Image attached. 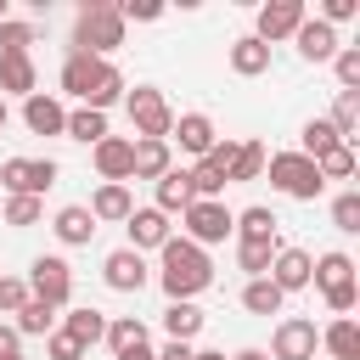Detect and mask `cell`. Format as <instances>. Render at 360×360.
<instances>
[{"label": "cell", "mask_w": 360, "mask_h": 360, "mask_svg": "<svg viewBox=\"0 0 360 360\" xmlns=\"http://www.w3.org/2000/svg\"><path fill=\"white\" fill-rule=\"evenodd\" d=\"M158 287L169 292V304H191L197 292L214 287L208 253H202L197 242H186V236H169V242L158 248Z\"/></svg>", "instance_id": "1"}, {"label": "cell", "mask_w": 360, "mask_h": 360, "mask_svg": "<svg viewBox=\"0 0 360 360\" xmlns=\"http://www.w3.org/2000/svg\"><path fill=\"white\" fill-rule=\"evenodd\" d=\"M62 90L79 101V107H90V112H107L112 101H124V73L112 68V62H101V56H84V51H68V62H62Z\"/></svg>", "instance_id": "2"}, {"label": "cell", "mask_w": 360, "mask_h": 360, "mask_svg": "<svg viewBox=\"0 0 360 360\" xmlns=\"http://www.w3.org/2000/svg\"><path fill=\"white\" fill-rule=\"evenodd\" d=\"M124 17H118V6H107V0H90L79 17H73V51H84V56H112L118 45H124Z\"/></svg>", "instance_id": "3"}, {"label": "cell", "mask_w": 360, "mask_h": 360, "mask_svg": "<svg viewBox=\"0 0 360 360\" xmlns=\"http://www.w3.org/2000/svg\"><path fill=\"white\" fill-rule=\"evenodd\" d=\"M264 174H270V186H276L281 197H292V202H315V197L326 191L321 169H315L304 152H270V158H264Z\"/></svg>", "instance_id": "4"}, {"label": "cell", "mask_w": 360, "mask_h": 360, "mask_svg": "<svg viewBox=\"0 0 360 360\" xmlns=\"http://www.w3.org/2000/svg\"><path fill=\"white\" fill-rule=\"evenodd\" d=\"M124 112L135 124V141H169V129H174V107L163 101L158 84H135L124 96Z\"/></svg>", "instance_id": "5"}, {"label": "cell", "mask_w": 360, "mask_h": 360, "mask_svg": "<svg viewBox=\"0 0 360 360\" xmlns=\"http://www.w3.org/2000/svg\"><path fill=\"white\" fill-rule=\"evenodd\" d=\"M309 281L321 287V298H326L338 315H349V309L360 304V287H354V259H349V253H321V259H315V270H309Z\"/></svg>", "instance_id": "6"}, {"label": "cell", "mask_w": 360, "mask_h": 360, "mask_svg": "<svg viewBox=\"0 0 360 360\" xmlns=\"http://www.w3.org/2000/svg\"><path fill=\"white\" fill-rule=\"evenodd\" d=\"M56 158H6L0 163V186L11 191V197H45L51 186H56Z\"/></svg>", "instance_id": "7"}, {"label": "cell", "mask_w": 360, "mask_h": 360, "mask_svg": "<svg viewBox=\"0 0 360 360\" xmlns=\"http://www.w3.org/2000/svg\"><path fill=\"white\" fill-rule=\"evenodd\" d=\"M180 219H186V242H197L202 253H208L214 242H225V236H231V225H236V214H231L219 197H197Z\"/></svg>", "instance_id": "8"}, {"label": "cell", "mask_w": 360, "mask_h": 360, "mask_svg": "<svg viewBox=\"0 0 360 360\" xmlns=\"http://www.w3.org/2000/svg\"><path fill=\"white\" fill-rule=\"evenodd\" d=\"M28 298H39V304H51V309H62V304L73 298V270H68L62 253H39V259L28 264Z\"/></svg>", "instance_id": "9"}, {"label": "cell", "mask_w": 360, "mask_h": 360, "mask_svg": "<svg viewBox=\"0 0 360 360\" xmlns=\"http://www.w3.org/2000/svg\"><path fill=\"white\" fill-rule=\"evenodd\" d=\"M315 349H321V332H315V321H304V315H281L276 321V338H270V360H315Z\"/></svg>", "instance_id": "10"}, {"label": "cell", "mask_w": 360, "mask_h": 360, "mask_svg": "<svg viewBox=\"0 0 360 360\" xmlns=\"http://www.w3.org/2000/svg\"><path fill=\"white\" fill-rule=\"evenodd\" d=\"M304 17H309V11H304V0H264V6H259V17H253V39H264V45L292 39Z\"/></svg>", "instance_id": "11"}, {"label": "cell", "mask_w": 360, "mask_h": 360, "mask_svg": "<svg viewBox=\"0 0 360 360\" xmlns=\"http://www.w3.org/2000/svg\"><path fill=\"white\" fill-rule=\"evenodd\" d=\"M231 158H236V141H231V135L214 141V146L197 158V169H191V191H197V197H219V191L231 186V180H225V174H231Z\"/></svg>", "instance_id": "12"}, {"label": "cell", "mask_w": 360, "mask_h": 360, "mask_svg": "<svg viewBox=\"0 0 360 360\" xmlns=\"http://www.w3.org/2000/svg\"><path fill=\"white\" fill-rule=\"evenodd\" d=\"M101 281H107L112 292H141V287L152 281L146 253H135V248H112V253L101 259Z\"/></svg>", "instance_id": "13"}, {"label": "cell", "mask_w": 360, "mask_h": 360, "mask_svg": "<svg viewBox=\"0 0 360 360\" xmlns=\"http://www.w3.org/2000/svg\"><path fill=\"white\" fill-rule=\"evenodd\" d=\"M90 158H96V174H101V186H129L135 141H124V135H107V141H96V146H90Z\"/></svg>", "instance_id": "14"}, {"label": "cell", "mask_w": 360, "mask_h": 360, "mask_svg": "<svg viewBox=\"0 0 360 360\" xmlns=\"http://www.w3.org/2000/svg\"><path fill=\"white\" fill-rule=\"evenodd\" d=\"M309 270H315V259L304 253V248H276V259H270V281L281 287V292H304L309 287Z\"/></svg>", "instance_id": "15"}, {"label": "cell", "mask_w": 360, "mask_h": 360, "mask_svg": "<svg viewBox=\"0 0 360 360\" xmlns=\"http://www.w3.org/2000/svg\"><path fill=\"white\" fill-rule=\"evenodd\" d=\"M124 231H129V248L135 253H146V248H163L174 231H169V214H158V208H135L129 219H124Z\"/></svg>", "instance_id": "16"}, {"label": "cell", "mask_w": 360, "mask_h": 360, "mask_svg": "<svg viewBox=\"0 0 360 360\" xmlns=\"http://www.w3.org/2000/svg\"><path fill=\"white\" fill-rule=\"evenodd\" d=\"M292 39H298V56L304 62H332L338 56V28H326L321 17H304Z\"/></svg>", "instance_id": "17"}, {"label": "cell", "mask_w": 360, "mask_h": 360, "mask_svg": "<svg viewBox=\"0 0 360 360\" xmlns=\"http://www.w3.org/2000/svg\"><path fill=\"white\" fill-rule=\"evenodd\" d=\"M22 124H28L34 135H62V129H68V107H62L56 96H39V90H34V96L22 101Z\"/></svg>", "instance_id": "18"}, {"label": "cell", "mask_w": 360, "mask_h": 360, "mask_svg": "<svg viewBox=\"0 0 360 360\" xmlns=\"http://www.w3.org/2000/svg\"><path fill=\"white\" fill-rule=\"evenodd\" d=\"M51 231H56V242H62V248H90L96 219H90V208H84V202H68V208H56Z\"/></svg>", "instance_id": "19"}, {"label": "cell", "mask_w": 360, "mask_h": 360, "mask_svg": "<svg viewBox=\"0 0 360 360\" xmlns=\"http://www.w3.org/2000/svg\"><path fill=\"white\" fill-rule=\"evenodd\" d=\"M169 135H180V152H191V158H202V152L219 141V129H214V118H208V112H180Z\"/></svg>", "instance_id": "20"}, {"label": "cell", "mask_w": 360, "mask_h": 360, "mask_svg": "<svg viewBox=\"0 0 360 360\" xmlns=\"http://www.w3.org/2000/svg\"><path fill=\"white\" fill-rule=\"evenodd\" d=\"M152 186H158V202H152L158 214H186V208L197 202V191H191V169H169V174L152 180Z\"/></svg>", "instance_id": "21"}, {"label": "cell", "mask_w": 360, "mask_h": 360, "mask_svg": "<svg viewBox=\"0 0 360 360\" xmlns=\"http://www.w3.org/2000/svg\"><path fill=\"white\" fill-rule=\"evenodd\" d=\"M34 79L39 73H34V56L28 51H6L0 56V96H22L28 101L34 96Z\"/></svg>", "instance_id": "22"}, {"label": "cell", "mask_w": 360, "mask_h": 360, "mask_svg": "<svg viewBox=\"0 0 360 360\" xmlns=\"http://www.w3.org/2000/svg\"><path fill=\"white\" fill-rule=\"evenodd\" d=\"M135 214V197H129V186H96V197H90V219L101 225H124Z\"/></svg>", "instance_id": "23"}, {"label": "cell", "mask_w": 360, "mask_h": 360, "mask_svg": "<svg viewBox=\"0 0 360 360\" xmlns=\"http://www.w3.org/2000/svg\"><path fill=\"white\" fill-rule=\"evenodd\" d=\"M231 73H242V79L270 73V45H264V39H253V34L231 39Z\"/></svg>", "instance_id": "24"}, {"label": "cell", "mask_w": 360, "mask_h": 360, "mask_svg": "<svg viewBox=\"0 0 360 360\" xmlns=\"http://www.w3.org/2000/svg\"><path fill=\"white\" fill-rule=\"evenodd\" d=\"M169 169H174V158H169V141H135L129 180H163Z\"/></svg>", "instance_id": "25"}, {"label": "cell", "mask_w": 360, "mask_h": 360, "mask_svg": "<svg viewBox=\"0 0 360 360\" xmlns=\"http://www.w3.org/2000/svg\"><path fill=\"white\" fill-rule=\"evenodd\" d=\"M276 225H281V219H276L264 202H253V208H242V214H236L231 236H236V242H276Z\"/></svg>", "instance_id": "26"}, {"label": "cell", "mask_w": 360, "mask_h": 360, "mask_svg": "<svg viewBox=\"0 0 360 360\" xmlns=\"http://www.w3.org/2000/svg\"><path fill=\"white\" fill-rule=\"evenodd\" d=\"M62 332H68L73 343H84V349H90V343H101V338H107V315H101V309H90V304H79V309H68V315H62Z\"/></svg>", "instance_id": "27"}, {"label": "cell", "mask_w": 360, "mask_h": 360, "mask_svg": "<svg viewBox=\"0 0 360 360\" xmlns=\"http://www.w3.org/2000/svg\"><path fill=\"white\" fill-rule=\"evenodd\" d=\"M281 304H287V292H281L270 276H253V281L242 287V309H248V315H281Z\"/></svg>", "instance_id": "28"}, {"label": "cell", "mask_w": 360, "mask_h": 360, "mask_svg": "<svg viewBox=\"0 0 360 360\" xmlns=\"http://www.w3.org/2000/svg\"><path fill=\"white\" fill-rule=\"evenodd\" d=\"M202 321H208V315H202L197 304H169V309H163V332H169V343H191V338L202 332Z\"/></svg>", "instance_id": "29"}, {"label": "cell", "mask_w": 360, "mask_h": 360, "mask_svg": "<svg viewBox=\"0 0 360 360\" xmlns=\"http://www.w3.org/2000/svg\"><path fill=\"white\" fill-rule=\"evenodd\" d=\"M321 349H332V360H360V326L349 315H338L326 332H321Z\"/></svg>", "instance_id": "30"}, {"label": "cell", "mask_w": 360, "mask_h": 360, "mask_svg": "<svg viewBox=\"0 0 360 360\" xmlns=\"http://www.w3.org/2000/svg\"><path fill=\"white\" fill-rule=\"evenodd\" d=\"M332 129H338V141H349L354 146V135H360V90H338V101H332V118H326Z\"/></svg>", "instance_id": "31"}, {"label": "cell", "mask_w": 360, "mask_h": 360, "mask_svg": "<svg viewBox=\"0 0 360 360\" xmlns=\"http://www.w3.org/2000/svg\"><path fill=\"white\" fill-rule=\"evenodd\" d=\"M112 354H124V349H141L146 343V321H135V315H107V338H101Z\"/></svg>", "instance_id": "32"}, {"label": "cell", "mask_w": 360, "mask_h": 360, "mask_svg": "<svg viewBox=\"0 0 360 360\" xmlns=\"http://www.w3.org/2000/svg\"><path fill=\"white\" fill-rule=\"evenodd\" d=\"M17 338H51V326H56V309L51 304H39V298H28L22 309H17Z\"/></svg>", "instance_id": "33"}, {"label": "cell", "mask_w": 360, "mask_h": 360, "mask_svg": "<svg viewBox=\"0 0 360 360\" xmlns=\"http://www.w3.org/2000/svg\"><path fill=\"white\" fill-rule=\"evenodd\" d=\"M62 135H73V141H84V146H96V141H107V112H90V107H73L68 112V129Z\"/></svg>", "instance_id": "34"}, {"label": "cell", "mask_w": 360, "mask_h": 360, "mask_svg": "<svg viewBox=\"0 0 360 360\" xmlns=\"http://www.w3.org/2000/svg\"><path fill=\"white\" fill-rule=\"evenodd\" d=\"M298 141H304V146H298V152H304V158H309V163H315V158H326V152H332V146H349V141H338V129H332V124H326V118H309V124H304V135H298Z\"/></svg>", "instance_id": "35"}, {"label": "cell", "mask_w": 360, "mask_h": 360, "mask_svg": "<svg viewBox=\"0 0 360 360\" xmlns=\"http://www.w3.org/2000/svg\"><path fill=\"white\" fill-rule=\"evenodd\" d=\"M259 174H264V146L259 141H236V158H231L225 180H259Z\"/></svg>", "instance_id": "36"}, {"label": "cell", "mask_w": 360, "mask_h": 360, "mask_svg": "<svg viewBox=\"0 0 360 360\" xmlns=\"http://www.w3.org/2000/svg\"><path fill=\"white\" fill-rule=\"evenodd\" d=\"M276 248H281V242H236V264L248 270V281L270 270V259H276Z\"/></svg>", "instance_id": "37"}, {"label": "cell", "mask_w": 360, "mask_h": 360, "mask_svg": "<svg viewBox=\"0 0 360 360\" xmlns=\"http://www.w3.org/2000/svg\"><path fill=\"white\" fill-rule=\"evenodd\" d=\"M45 219V197H6V225H39Z\"/></svg>", "instance_id": "38"}, {"label": "cell", "mask_w": 360, "mask_h": 360, "mask_svg": "<svg viewBox=\"0 0 360 360\" xmlns=\"http://www.w3.org/2000/svg\"><path fill=\"white\" fill-rule=\"evenodd\" d=\"M332 73H338V84H343V90H360V45H338Z\"/></svg>", "instance_id": "39"}, {"label": "cell", "mask_w": 360, "mask_h": 360, "mask_svg": "<svg viewBox=\"0 0 360 360\" xmlns=\"http://www.w3.org/2000/svg\"><path fill=\"white\" fill-rule=\"evenodd\" d=\"M315 169H321V180H349L354 174V146H332L326 158H315Z\"/></svg>", "instance_id": "40"}, {"label": "cell", "mask_w": 360, "mask_h": 360, "mask_svg": "<svg viewBox=\"0 0 360 360\" xmlns=\"http://www.w3.org/2000/svg\"><path fill=\"white\" fill-rule=\"evenodd\" d=\"M332 225L338 231H360V191H338L332 197Z\"/></svg>", "instance_id": "41"}, {"label": "cell", "mask_w": 360, "mask_h": 360, "mask_svg": "<svg viewBox=\"0 0 360 360\" xmlns=\"http://www.w3.org/2000/svg\"><path fill=\"white\" fill-rule=\"evenodd\" d=\"M34 39H39V34H34V22H17V17H6V22H0V56H6V51H28Z\"/></svg>", "instance_id": "42"}, {"label": "cell", "mask_w": 360, "mask_h": 360, "mask_svg": "<svg viewBox=\"0 0 360 360\" xmlns=\"http://www.w3.org/2000/svg\"><path fill=\"white\" fill-rule=\"evenodd\" d=\"M28 304V281H17V276H0V315H17Z\"/></svg>", "instance_id": "43"}, {"label": "cell", "mask_w": 360, "mask_h": 360, "mask_svg": "<svg viewBox=\"0 0 360 360\" xmlns=\"http://www.w3.org/2000/svg\"><path fill=\"white\" fill-rule=\"evenodd\" d=\"M118 17H124V22H158V17H163V6H158V0H124V6H118Z\"/></svg>", "instance_id": "44"}, {"label": "cell", "mask_w": 360, "mask_h": 360, "mask_svg": "<svg viewBox=\"0 0 360 360\" xmlns=\"http://www.w3.org/2000/svg\"><path fill=\"white\" fill-rule=\"evenodd\" d=\"M45 354H51V360H84V343H73L68 332H51V338H45Z\"/></svg>", "instance_id": "45"}, {"label": "cell", "mask_w": 360, "mask_h": 360, "mask_svg": "<svg viewBox=\"0 0 360 360\" xmlns=\"http://www.w3.org/2000/svg\"><path fill=\"white\" fill-rule=\"evenodd\" d=\"M354 11H360V0H326V6H321V22L338 28V22H349Z\"/></svg>", "instance_id": "46"}, {"label": "cell", "mask_w": 360, "mask_h": 360, "mask_svg": "<svg viewBox=\"0 0 360 360\" xmlns=\"http://www.w3.org/2000/svg\"><path fill=\"white\" fill-rule=\"evenodd\" d=\"M17 354H22V338L11 321H0V360H17Z\"/></svg>", "instance_id": "47"}, {"label": "cell", "mask_w": 360, "mask_h": 360, "mask_svg": "<svg viewBox=\"0 0 360 360\" xmlns=\"http://www.w3.org/2000/svg\"><path fill=\"white\" fill-rule=\"evenodd\" d=\"M158 360H191V343H163Z\"/></svg>", "instance_id": "48"}, {"label": "cell", "mask_w": 360, "mask_h": 360, "mask_svg": "<svg viewBox=\"0 0 360 360\" xmlns=\"http://www.w3.org/2000/svg\"><path fill=\"white\" fill-rule=\"evenodd\" d=\"M118 360H158V354H152V343H141V349H124Z\"/></svg>", "instance_id": "49"}, {"label": "cell", "mask_w": 360, "mask_h": 360, "mask_svg": "<svg viewBox=\"0 0 360 360\" xmlns=\"http://www.w3.org/2000/svg\"><path fill=\"white\" fill-rule=\"evenodd\" d=\"M231 360H270V354H264V349H236Z\"/></svg>", "instance_id": "50"}, {"label": "cell", "mask_w": 360, "mask_h": 360, "mask_svg": "<svg viewBox=\"0 0 360 360\" xmlns=\"http://www.w3.org/2000/svg\"><path fill=\"white\" fill-rule=\"evenodd\" d=\"M191 360H225L219 349H191Z\"/></svg>", "instance_id": "51"}, {"label": "cell", "mask_w": 360, "mask_h": 360, "mask_svg": "<svg viewBox=\"0 0 360 360\" xmlns=\"http://www.w3.org/2000/svg\"><path fill=\"white\" fill-rule=\"evenodd\" d=\"M0 129H6V96H0Z\"/></svg>", "instance_id": "52"}, {"label": "cell", "mask_w": 360, "mask_h": 360, "mask_svg": "<svg viewBox=\"0 0 360 360\" xmlns=\"http://www.w3.org/2000/svg\"><path fill=\"white\" fill-rule=\"evenodd\" d=\"M0 22H6V0H0Z\"/></svg>", "instance_id": "53"}, {"label": "cell", "mask_w": 360, "mask_h": 360, "mask_svg": "<svg viewBox=\"0 0 360 360\" xmlns=\"http://www.w3.org/2000/svg\"><path fill=\"white\" fill-rule=\"evenodd\" d=\"M17 360H22V354H17Z\"/></svg>", "instance_id": "54"}]
</instances>
